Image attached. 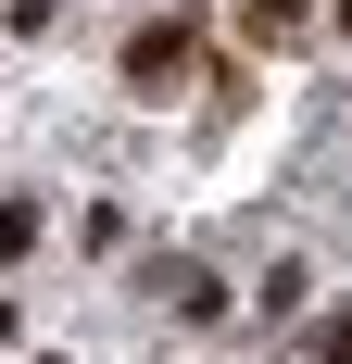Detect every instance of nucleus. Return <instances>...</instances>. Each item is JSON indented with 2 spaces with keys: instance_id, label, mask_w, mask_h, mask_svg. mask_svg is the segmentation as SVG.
Returning <instances> with one entry per match:
<instances>
[{
  "instance_id": "f257e3e1",
  "label": "nucleus",
  "mask_w": 352,
  "mask_h": 364,
  "mask_svg": "<svg viewBox=\"0 0 352 364\" xmlns=\"http://www.w3.org/2000/svg\"><path fill=\"white\" fill-rule=\"evenodd\" d=\"M26 239H38V201H0V264H26Z\"/></svg>"
}]
</instances>
